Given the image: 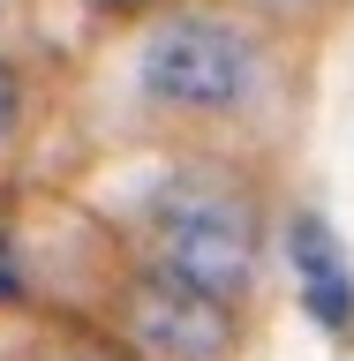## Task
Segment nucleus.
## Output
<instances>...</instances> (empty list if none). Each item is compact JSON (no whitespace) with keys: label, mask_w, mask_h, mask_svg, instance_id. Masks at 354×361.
<instances>
[{"label":"nucleus","mask_w":354,"mask_h":361,"mask_svg":"<svg viewBox=\"0 0 354 361\" xmlns=\"http://www.w3.org/2000/svg\"><path fill=\"white\" fill-rule=\"evenodd\" d=\"M256 8H294V0H256Z\"/></svg>","instance_id":"6e6552de"},{"label":"nucleus","mask_w":354,"mask_h":361,"mask_svg":"<svg viewBox=\"0 0 354 361\" xmlns=\"http://www.w3.org/2000/svg\"><path fill=\"white\" fill-rule=\"evenodd\" d=\"M256 53L234 23L219 16H174L158 23V38L143 45V90L174 113H226L249 98Z\"/></svg>","instance_id":"f03ea898"},{"label":"nucleus","mask_w":354,"mask_h":361,"mask_svg":"<svg viewBox=\"0 0 354 361\" xmlns=\"http://www.w3.org/2000/svg\"><path fill=\"white\" fill-rule=\"evenodd\" d=\"M287 264H294V301H302V316H309L332 346H347L354 338V271H347L332 226L317 219V211H294L287 219Z\"/></svg>","instance_id":"20e7f679"},{"label":"nucleus","mask_w":354,"mask_h":361,"mask_svg":"<svg viewBox=\"0 0 354 361\" xmlns=\"http://www.w3.org/2000/svg\"><path fill=\"white\" fill-rule=\"evenodd\" d=\"M16 113H23V83H16V68L0 61V135L16 128Z\"/></svg>","instance_id":"423d86ee"},{"label":"nucleus","mask_w":354,"mask_h":361,"mask_svg":"<svg viewBox=\"0 0 354 361\" xmlns=\"http://www.w3.org/2000/svg\"><path fill=\"white\" fill-rule=\"evenodd\" d=\"M98 16H143V8H166V0H90Z\"/></svg>","instance_id":"0eeeda50"},{"label":"nucleus","mask_w":354,"mask_h":361,"mask_svg":"<svg viewBox=\"0 0 354 361\" xmlns=\"http://www.w3.org/2000/svg\"><path fill=\"white\" fill-rule=\"evenodd\" d=\"M151 248L158 264L196 279L219 301H242L256 286V256H264V226L256 203L226 173H174L151 196Z\"/></svg>","instance_id":"f257e3e1"},{"label":"nucleus","mask_w":354,"mask_h":361,"mask_svg":"<svg viewBox=\"0 0 354 361\" xmlns=\"http://www.w3.org/2000/svg\"><path fill=\"white\" fill-rule=\"evenodd\" d=\"M121 331L136 361H234V301L203 293L196 279L151 264L121 293Z\"/></svg>","instance_id":"7ed1b4c3"},{"label":"nucleus","mask_w":354,"mask_h":361,"mask_svg":"<svg viewBox=\"0 0 354 361\" xmlns=\"http://www.w3.org/2000/svg\"><path fill=\"white\" fill-rule=\"evenodd\" d=\"M8 301H23V264H16V241L0 233V309Z\"/></svg>","instance_id":"39448f33"},{"label":"nucleus","mask_w":354,"mask_h":361,"mask_svg":"<svg viewBox=\"0 0 354 361\" xmlns=\"http://www.w3.org/2000/svg\"><path fill=\"white\" fill-rule=\"evenodd\" d=\"M90 361H98V354H90Z\"/></svg>","instance_id":"1a4fd4ad"}]
</instances>
